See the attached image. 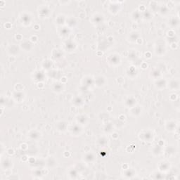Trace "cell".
I'll return each mask as SVG.
<instances>
[{"label":"cell","mask_w":180,"mask_h":180,"mask_svg":"<svg viewBox=\"0 0 180 180\" xmlns=\"http://www.w3.org/2000/svg\"><path fill=\"white\" fill-rule=\"evenodd\" d=\"M106 60L110 66H117L120 65L121 62V58L120 55L116 53H112L106 57Z\"/></svg>","instance_id":"cell-1"},{"label":"cell","mask_w":180,"mask_h":180,"mask_svg":"<svg viewBox=\"0 0 180 180\" xmlns=\"http://www.w3.org/2000/svg\"><path fill=\"white\" fill-rule=\"evenodd\" d=\"M32 17L33 16L32 14H31L30 12H22L21 15H20V19H21L22 24L25 27L29 26V25L32 23L33 21Z\"/></svg>","instance_id":"cell-2"},{"label":"cell","mask_w":180,"mask_h":180,"mask_svg":"<svg viewBox=\"0 0 180 180\" xmlns=\"http://www.w3.org/2000/svg\"><path fill=\"white\" fill-rule=\"evenodd\" d=\"M139 139H141V140L144 141L150 142V141L153 140L154 135L153 132L150 131V130H142V131L139 134Z\"/></svg>","instance_id":"cell-3"},{"label":"cell","mask_w":180,"mask_h":180,"mask_svg":"<svg viewBox=\"0 0 180 180\" xmlns=\"http://www.w3.org/2000/svg\"><path fill=\"white\" fill-rule=\"evenodd\" d=\"M51 14V10L47 5H40L38 7V15L40 18H47Z\"/></svg>","instance_id":"cell-4"},{"label":"cell","mask_w":180,"mask_h":180,"mask_svg":"<svg viewBox=\"0 0 180 180\" xmlns=\"http://www.w3.org/2000/svg\"><path fill=\"white\" fill-rule=\"evenodd\" d=\"M68 130L70 134L73 136H80L82 132V126L78 123L70 126L69 128L68 127Z\"/></svg>","instance_id":"cell-5"},{"label":"cell","mask_w":180,"mask_h":180,"mask_svg":"<svg viewBox=\"0 0 180 180\" xmlns=\"http://www.w3.org/2000/svg\"><path fill=\"white\" fill-rule=\"evenodd\" d=\"M7 53L10 56L16 57L20 54V47L16 45H12L7 48Z\"/></svg>","instance_id":"cell-6"},{"label":"cell","mask_w":180,"mask_h":180,"mask_svg":"<svg viewBox=\"0 0 180 180\" xmlns=\"http://www.w3.org/2000/svg\"><path fill=\"white\" fill-rule=\"evenodd\" d=\"M14 162L11 158H2L1 161V168L3 170H7L11 169L13 167Z\"/></svg>","instance_id":"cell-7"},{"label":"cell","mask_w":180,"mask_h":180,"mask_svg":"<svg viewBox=\"0 0 180 180\" xmlns=\"http://www.w3.org/2000/svg\"><path fill=\"white\" fill-rule=\"evenodd\" d=\"M107 80L103 75H99L94 80V84L97 87H102L106 85Z\"/></svg>","instance_id":"cell-8"},{"label":"cell","mask_w":180,"mask_h":180,"mask_svg":"<svg viewBox=\"0 0 180 180\" xmlns=\"http://www.w3.org/2000/svg\"><path fill=\"white\" fill-rule=\"evenodd\" d=\"M126 74L130 78L134 79L138 75V70L135 66H130L127 68Z\"/></svg>","instance_id":"cell-9"},{"label":"cell","mask_w":180,"mask_h":180,"mask_svg":"<svg viewBox=\"0 0 180 180\" xmlns=\"http://www.w3.org/2000/svg\"><path fill=\"white\" fill-rule=\"evenodd\" d=\"M104 15H103V14H99V13L94 14V15L91 16V23H92L93 24L96 25H100L101 23H102L103 22H104Z\"/></svg>","instance_id":"cell-10"},{"label":"cell","mask_w":180,"mask_h":180,"mask_svg":"<svg viewBox=\"0 0 180 180\" xmlns=\"http://www.w3.org/2000/svg\"><path fill=\"white\" fill-rule=\"evenodd\" d=\"M158 168L160 172H166L170 170V164L168 161H162L159 162L158 165Z\"/></svg>","instance_id":"cell-11"},{"label":"cell","mask_w":180,"mask_h":180,"mask_svg":"<svg viewBox=\"0 0 180 180\" xmlns=\"http://www.w3.org/2000/svg\"><path fill=\"white\" fill-rule=\"evenodd\" d=\"M154 84H155L156 89H158V90H163L165 88L167 87V86H168V82H167L165 79L158 78L157 79V80H156Z\"/></svg>","instance_id":"cell-12"},{"label":"cell","mask_w":180,"mask_h":180,"mask_svg":"<svg viewBox=\"0 0 180 180\" xmlns=\"http://www.w3.org/2000/svg\"><path fill=\"white\" fill-rule=\"evenodd\" d=\"M83 161L87 163H93L96 161V156L91 151H88L84 153L83 156Z\"/></svg>","instance_id":"cell-13"},{"label":"cell","mask_w":180,"mask_h":180,"mask_svg":"<svg viewBox=\"0 0 180 180\" xmlns=\"http://www.w3.org/2000/svg\"><path fill=\"white\" fill-rule=\"evenodd\" d=\"M76 122L81 126L86 125L89 122V117L86 114H80L76 117Z\"/></svg>","instance_id":"cell-14"},{"label":"cell","mask_w":180,"mask_h":180,"mask_svg":"<svg viewBox=\"0 0 180 180\" xmlns=\"http://www.w3.org/2000/svg\"><path fill=\"white\" fill-rule=\"evenodd\" d=\"M13 99L14 101H16V102L21 103L25 99V94L22 92L21 91H15L14 93L12 94Z\"/></svg>","instance_id":"cell-15"},{"label":"cell","mask_w":180,"mask_h":180,"mask_svg":"<svg viewBox=\"0 0 180 180\" xmlns=\"http://www.w3.org/2000/svg\"><path fill=\"white\" fill-rule=\"evenodd\" d=\"M64 47H65L66 50L69 51V52H71V51L75 50V49L77 47V45L73 40H66L64 42Z\"/></svg>","instance_id":"cell-16"},{"label":"cell","mask_w":180,"mask_h":180,"mask_svg":"<svg viewBox=\"0 0 180 180\" xmlns=\"http://www.w3.org/2000/svg\"><path fill=\"white\" fill-rule=\"evenodd\" d=\"M165 129L168 130V132H174L176 130V127H177V122H176L175 120H168L166 122H165Z\"/></svg>","instance_id":"cell-17"},{"label":"cell","mask_w":180,"mask_h":180,"mask_svg":"<svg viewBox=\"0 0 180 180\" xmlns=\"http://www.w3.org/2000/svg\"><path fill=\"white\" fill-rule=\"evenodd\" d=\"M27 137H28L29 139H31V140L37 141L41 138L42 134L40 133V132H38L37 130H33L29 132V133L27 134Z\"/></svg>","instance_id":"cell-18"},{"label":"cell","mask_w":180,"mask_h":180,"mask_svg":"<svg viewBox=\"0 0 180 180\" xmlns=\"http://www.w3.org/2000/svg\"><path fill=\"white\" fill-rule=\"evenodd\" d=\"M130 113L132 116L138 117L139 115H141V113H142V108H141L140 106L135 105L133 107L130 108Z\"/></svg>","instance_id":"cell-19"},{"label":"cell","mask_w":180,"mask_h":180,"mask_svg":"<svg viewBox=\"0 0 180 180\" xmlns=\"http://www.w3.org/2000/svg\"><path fill=\"white\" fill-rule=\"evenodd\" d=\"M56 128L58 131L64 132L68 130V123L65 120H59L56 123Z\"/></svg>","instance_id":"cell-20"},{"label":"cell","mask_w":180,"mask_h":180,"mask_svg":"<svg viewBox=\"0 0 180 180\" xmlns=\"http://www.w3.org/2000/svg\"><path fill=\"white\" fill-rule=\"evenodd\" d=\"M168 87L173 91H177L179 89V81L178 79H172L168 84Z\"/></svg>","instance_id":"cell-21"},{"label":"cell","mask_w":180,"mask_h":180,"mask_svg":"<svg viewBox=\"0 0 180 180\" xmlns=\"http://www.w3.org/2000/svg\"><path fill=\"white\" fill-rule=\"evenodd\" d=\"M84 101L82 99V97L80 96H75L73 97L72 100V104L75 107H81L84 105Z\"/></svg>","instance_id":"cell-22"},{"label":"cell","mask_w":180,"mask_h":180,"mask_svg":"<svg viewBox=\"0 0 180 180\" xmlns=\"http://www.w3.org/2000/svg\"><path fill=\"white\" fill-rule=\"evenodd\" d=\"M136 103H137V100H136V99L133 96H130L127 97L124 102V104L125 106L130 108L133 107L134 106H135Z\"/></svg>","instance_id":"cell-23"},{"label":"cell","mask_w":180,"mask_h":180,"mask_svg":"<svg viewBox=\"0 0 180 180\" xmlns=\"http://www.w3.org/2000/svg\"><path fill=\"white\" fill-rule=\"evenodd\" d=\"M20 47H21V49H23V50L25 51H30L32 50L33 47H34V45H32V42L27 41V40H25V41H23L21 44Z\"/></svg>","instance_id":"cell-24"},{"label":"cell","mask_w":180,"mask_h":180,"mask_svg":"<svg viewBox=\"0 0 180 180\" xmlns=\"http://www.w3.org/2000/svg\"><path fill=\"white\" fill-rule=\"evenodd\" d=\"M140 38V35H139V32H137V31H132L129 34V35L127 37V39L130 42H137L138 39Z\"/></svg>","instance_id":"cell-25"},{"label":"cell","mask_w":180,"mask_h":180,"mask_svg":"<svg viewBox=\"0 0 180 180\" xmlns=\"http://www.w3.org/2000/svg\"><path fill=\"white\" fill-rule=\"evenodd\" d=\"M66 24H67V27H68L70 29L74 27L78 24V21H77L76 18L74 16H69L66 18Z\"/></svg>","instance_id":"cell-26"},{"label":"cell","mask_w":180,"mask_h":180,"mask_svg":"<svg viewBox=\"0 0 180 180\" xmlns=\"http://www.w3.org/2000/svg\"><path fill=\"white\" fill-rule=\"evenodd\" d=\"M163 152V147L158 144H157L155 146H153V147L151 149V153H153V156H160L161 154H162Z\"/></svg>","instance_id":"cell-27"},{"label":"cell","mask_w":180,"mask_h":180,"mask_svg":"<svg viewBox=\"0 0 180 180\" xmlns=\"http://www.w3.org/2000/svg\"><path fill=\"white\" fill-rule=\"evenodd\" d=\"M44 78H45V74H44L43 72H42L40 71H37L33 74V79L36 82H42L44 80Z\"/></svg>","instance_id":"cell-28"},{"label":"cell","mask_w":180,"mask_h":180,"mask_svg":"<svg viewBox=\"0 0 180 180\" xmlns=\"http://www.w3.org/2000/svg\"><path fill=\"white\" fill-rule=\"evenodd\" d=\"M64 85L61 82H55L52 85V90L56 93H60L63 91Z\"/></svg>","instance_id":"cell-29"},{"label":"cell","mask_w":180,"mask_h":180,"mask_svg":"<svg viewBox=\"0 0 180 180\" xmlns=\"http://www.w3.org/2000/svg\"><path fill=\"white\" fill-rule=\"evenodd\" d=\"M136 172L133 170L132 168H127L125 169L124 171H123V176H125L127 179H132L134 176L135 175Z\"/></svg>","instance_id":"cell-30"},{"label":"cell","mask_w":180,"mask_h":180,"mask_svg":"<svg viewBox=\"0 0 180 180\" xmlns=\"http://www.w3.org/2000/svg\"><path fill=\"white\" fill-rule=\"evenodd\" d=\"M103 130L106 134H112L113 132V130H114V126L112 122H106L103 127Z\"/></svg>","instance_id":"cell-31"},{"label":"cell","mask_w":180,"mask_h":180,"mask_svg":"<svg viewBox=\"0 0 180 180\" xmlns=\"http://www.w3.org/2000/svg\"><path fill=\"white\" fill-rule=\"evenodd\" d=\"M120 9V6L119 4H117L116 3L113 4H111L108 7V10H109V12L112 14H117V13L119 12Z\"/></svg>","instance_id":"cell-32"},{"label":"cell","mask_w":180,"mask_h":180,"mask_svg":"<svg viewBox=\"0 0 180 180\" xmlns=\"http://www.w3.org/2000/svg\"><path fill=\"white\" fill-rule=\"evenodd\" d=\"M155 54L156 55L159 56H162L165 54L166 52V49L164 46H161V45H157L155 48Z\"/></svg>","instance_id":"cell-33"},{"label":"cell","mask_w":180,"mask_h":180,"mask_svg":"<svg viewBox=\"0 0 180 180\" xmlns=\"http://www.w3.org/2000/svg\"><path fill=\"white\" fill-rule=\"evenodd\" d=\"M108 140L107 137H105V136H102V137H100L97 139L96 143L100 147H104V146H106V145H107L108 142Z\"/></svg>","instance_id":"cell-34"},{"label":"cell","mask_w":180,"mask_h":180,"mask_svg":"<svg viewBox=\"0 0 180 180\" xmlns=\"http://www.w3.org/2000/svg\"><path fill=\"white\" fill-rule=\"evenodd\" d=\"M66 18H66L63 14H59L56 18V23L59 25L65 24L66 22Z\"/></svg>","instance_id":"cell-35"},{"label":"cell","mask_w":180,"mask_h":180,"mask_svg":"<svg viewBox=\"0 0 180 180\" xmlns=\"http://www.w3.org/2000/svg\"><path fill=\"white\" fill-rule=\"evenodd\" d=\"M68 175L71 179H75L78 175V170L75 168H71L68 171Z\"/></svg>","instance_id":"cell-36"},{"label":"cell","mask_w":180,"mask_h":180,"mask_svg":"<svg viewBox=\"0 0 180 180\" xmlns=\"http://www.w3.org/2000/svg\"><path fill=\"white\" fill-rule=\"evenodd\" d=\"M161 75V73L159 69H153V71H151L150 72V78H153L155 80L160 78Z\"/></svg>","instance_id":"cell-37"},{"label":"cell","mask_w":180,"mask_h":180,"mask_svg":"<svg viewBox=\"0 0 180 180\" xmlns=\"http://www.w3.org/2000/svg\"><path fill=\"white\" fill-rule=\"evenodd\" d=\"M59 34L62 37L66 38L70 34V28L68 27H63L62 29H60Z\"/></svg>","instance_id":"cell-38"},{"label":"cell","mask_w":180,"mask_h":180,"mask_svg":"<svg viewBox=\"0 0 180 180\" xmlns=\"http://www.w3.org/2000/svg\"><path fill=\"white\" fill-rule=\"evenodd\" d=\"M47 165L49 168H52L57 165V162L54 157H49V158L47 160Z\"/></svg>","instance_id":"cell-39"},{"label":"cell","mask_w":180,"mask_h":180,"mask_svg":"<svg viewBox=\"0 0 180 180\" xmlns=\"http://www.w3.org/2000/svg\"><path fill=\"white\" fill-rule=\"evenodd\" d=\"M141 17H142L145 21H149V20L153 18V14H152L151 12L148 10H145L144 12H143L142 15H141Z\"/></svg>","instance_id":"cell-40"},{"label":"cell","mask_w":180,"mask_h":180,"mask_svg":"<svg viewBox=\"0 0 180 180\" xmlns=\"http://www.w3.org/2000/svg\"><path fill=\"white\" fill-rule=\"evenodd\" d=\"M169 24L172 27H177L179 24V18H176V16H172L169 19Z\"/></svg>","instance_id":"cell-41"},{"label":"cell","mask_w":180,"mask_h":180,"mask_svg":"<svg viewBox=\"0 0 180 180\" xmlns=\"http://www.w3.org/2000/svg\"><path fill=\"white\" fill-rule=\"evenodd\" d=\"M158 11L159 14H161V16L168 15L169 12H170V10H169L168 6H165V5H163V6H160L158 8Z\"/></svg>","instance_id":"cell-42"},{"label":"cell","mask_w":180,"mask_h":180,"mask_svg":"<svg viewBox=\"0 0 180 180\" xmlns=\"http://www.w3.org/2000/svg\"><path fill=\"white\" fill-rule=\"evenodd\" d=\"M141 18V13L139 12L138 9L132 12V18L134 21H138Z\"/></svg>","instance_id":"cell-43"},{"label":"cell","mask_w":180,"mask_h":180,"mask_svg":"<svg viewBox=\"0 0 180 180\" xmlns=\"http://www.w3.org/2000/svg\"><path fill=\"white\" fill-rule=\"evenodd\" d=\"M83 86L85 87H89V86L91 85V84H94V79H92L90 77H86L85 78L83 79Z\"/></svg>","instance_id":"cell-44"},{"label":"cell","mask_w":180,"mask_h":180,"mask_svg":"<svg viewBox=\"0 0 180 180\" xmlns=\"http://www.w3.org/2000/svg\"><path fill=\"white\" fill-rule=\"evenodd\" d=\"M163 152H165V154H168L169 156L174 155L176 153V149L174 148L173 146H168V147L165 148V150H163Z\"/></svg>","instance_id":"cell-45"},{"label":"cell","mask_w":180,"mask_h":180,"mask_svg":"<svg viewBox=\"0 0 180 180\" xmlns=\"http://www.w3.org/2000/svg\"><path fill=\"white\" fill-rule=\"evenodd\" d=\"M153 175H154V177H153V179H161L163 178V172H154L153 174Z\"/></svg>","instance_id":"cell-46"},{"label":"cell","mask_w":180,"mask_h":180,"mask_svg":"<svg viewBox=\"0 0 180 180\" xmlns=\"http://www.w3.org/2000/svg\"><path fill=\"white\" fill-rule=\"evenodd\" d=\"M60 56H61V51L58 50V49L54 50V51H53V56H54V58H58L60 57Z\"/></svg>","instance_id":"cell-47"},{"label":"cell","mask_w":180,"mask_h":180,"mask_svg":"<svg viewBox=\"0 0 180 180\" xmlns=\"http://www.w3.org/2000/svg\"><path fill=\"white\" fill-rule=\"evenodd\" d=\"M33 175L36 176V177H40V176L42 175V172L41 170L40 169H37V170H35L33 171Z\"/></svg>","instance_id":"cell-48"},{"label":"cell","mask_w":180,"mask_h":180,"mask_svg":"<svg viewBox=\"0 0 180 180\" xmlns=\"http://www.w3.org/2000/svg\"><path fill=\"white\" fill-rule=\"evenodd\" d=\"M30 42H36L37 41V40H38V38H37V37L36 35H32V37H30Z\"/></svg>","instance_id":"cell-49"},{"label":"cell","mask_w":180,"mask_h":180,"mask_svg":"<svg viewBox=\"0 0 180 180\" xmlns=\"http://www.w3.org/2000/svg\"><path fill=\"white\" fill-rule=\"evenodd\" d=\"M7 152H8V154L9 155H14V153H15V152H14V150L13 149V148H9V149L7 150Z\"/></svg>","instance_id":"cell-50"},{"label":"cell","mask_w":180,"mask_h":180,"mask_svg":"<svg viewBox=\"0 0 180 180\" xmlns=\"http://www.w3.org/2000/svg\"><path fill=\"white\" fill-rule=\"evenodd\" d=\"M16 39L18 40H22V36L21 35L17 34L16 35Z\"/></svg>","instance_id":"cell-51"}]
</instances>
